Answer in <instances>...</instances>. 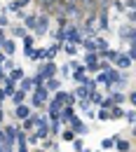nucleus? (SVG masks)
<instances>
[{
	"label": "nucleus",
	"mask_w": 136,
	"mask_h": 152,
	"mask_svg": "<svg viewBox=\"0 0 136 152\" xmlns=\"http://www.w3.org/2000/svg\"><path fill=\"white\" fill-rule=\"evenodd\" d=\"M52 98H49V91H47V87L42 84V87H35V91L31 94V103L35 105V108H42L45 103H49Z\"/></svg>",
	"instance_id": "obj_1"
},
{
	"label": "nucleus",
	"mask_w": 136,
	"mask_h": 152,
	"mask_svg": "<svg viewBox=\"0 0 136 152\" xmlns=\"http://www.w3.org/2000/svg\"><path fill=\"white\" fill-rule=\"evenodd\" d=\"M66 42L68 45H82V28L68 23V28H66Z\"/></svg>",
	"instance_id": "obj_2"
},
{
	"label": "nucleus",
	"mask_w": 136,
	"mask_h": 152,
	"mask_svg": "<svg viewBox=\"0 0 136 152\" xmlns=\"http://www.w3.org/2000/svg\"><path fill=\"white\" fill-rule=\"evenodd\" d=\"M47 31H49V17H47V14H40V17H38V23H35V31H33V33H35V35H45Z\"/></svg>",
	"instance_id": "obj_3"
},
{
	"label": "nucleus",
	"mask_w": 136,
	"mask_h": 152,
	"mask_svg": "<svg viewBox=\"0 0 136 152\" xmlns=\"http://www.w3.org/2000/svg\"><path fill=\"white\" fill-rule=\"evenodd\" d=\"M85 66H87V70L99 73V52H87V56H85Z\"/></svg>",
	"instance_id": "obj_4"
},
{
	"label": "nucleus",
	"mask_w": 136,
	"mask_h": 152,
	"mask_svg": "<svg viewBox=\"0 0 136 152\" xmlns=\"http://www.w3.org/2000/svg\"><path fill=\"white\" fill-rule=\"evenodd\" d=\"M35 136H38V138H47V136H49L47 117H40V119H38V124H35Z\"/></svg>",
	"instance_id": "obj_5"
},
{
	"label": "nucleus",
	"mask_w": 136,
	"mask_h": 152,
	"mask_svg": "<svg viewBox=\"0 0 136 152\" xmlns=\"http://www.w3.org/2000/svg\"><path fill=\"white\" fill-rule=\"evenodd\" d=\"M38 73L45 77V80H47V77H54V75H57V66H54V61H45V63L40 66Z\"/></svg>",
	"instance_id": "obj_6"
},
{
	"label": "nucleus",
	"mask_w": 136,
	"mask_h": 152,
	"mask_svg": "<svg viewBox=\"0 0 136 152\" xmlns=\"http://www.w3.org/2000/svg\"><path fill=\"white\" fill-rule=\"evenodd\" d=\"M106 75H108V84H110V87H113V84H124V77H122L120 70L108 68V70H106Z\"/></svg>",
	"instance_id": "obj_7"
},
{
	"label": "nucleus",
	"mask_w": 136,
	"mask_h": 152,
	"mask_svg": "<svg viewBox=\"0 0 136 152\" xmlns=\"http://www.w3.org/2000/svg\"><path fill=\"white\" fill-rule=\"evenodd\" d=\"M47 119H52V122H61V105H57L54 101H49V113H47Z\"/></svg>",
	"instance_id": "obj_8"
},
{
	"label": "nucleus",
	"mask_w": 136,
	"mask_h": 152,
	"mask_svg": "<svg viewBox=\"0 0 136 152\" xmlns=\"http://www.w3.org/2000/svg\"><path fill=\"white\" fill-rule=\"evenodd\" d=\"M120 70H124V68H129L132 66V58H129V54H117V58L113 61Z\"/></svg>",
	"instance_id": "obj_9"
},
{
	"label": "nucleus",
	"mask_w": 136,
	"mask_h": 152,
	"mask_svg": "<svg viewBox=\"0 0 136 152\" xmlns=\"http://www.w3.org/2000/svg\"><path fill=\"white\" fill-rule=\"evenodd\" d=\"M71 129H73L75 133H87V126H85V122L80 119L78 115H75V117L71 119Z\"/></svg>",
	"instance_id": "obj_10"
},
{
	"label": "nucleus",
	"mask_w": 136,
	"mask_h": 152,
	"mask_svg": "<svg viewBox=\"0 0 136 152\" xmlns=\"http://www.w3.org/2000/svg\"><path fill=\"white\" fill-rule=\"evenodd\" d=\"M89 91H92V89H89L87 84H78L73 94H75V98H78V101H85V98H89Z\"/></svg>",
	"instance_id": "obj_11"
},
{
	"label": "nucleus",
	"mask_w": 136,
	"mask_h": 152,
	"mask_svg": "<svg viewBox=\"0 0 136 152\" xmlns=\"http://www.w3.org/2000/svg\"><path fill=\"white\" fill-rule=\"evenodd\" d=\"M33 45H35V35H26V38H24V54L28 58L33 54Z\"/></svg>",
	"instance_id": "obj_12"
},
{
	"label": "nucleus",
	"mask_w": 136,
	"mask_h": 152,
	"mask_svg": "<svg viewBox=\"0 0 136 152\" xmlns=\"http://www.w3.org/2000/svg\"><path fill=\"white\" fill-rule=\"evenodd\" d=\"M0 49H2L7 56H12V54H14V49H17V45H14V40H7V38H5L2 42H0Z\"/></svg>",
	"instance_id": "obj_13"
},
{
	"label": "nucleus",
	"mask_w": 136,
	"mask_h": 152,
	"mask_svg": "<svg viewBox=\"0 0 136 152\" xmlns=\"http://www.w3.org/2000/svg\"><path fill=\"white\" fill-rule=\"evenodd\" d=\"M28 115H31V108H28L26 103L17 105V110H14V117H17V119H28Z\"/></svg>",
	"instance_id": "obj_14"
},
{
	"label": "nucleus",
	"mask_w": 136,
	"mask_h": 152,
	"mask_svg": "<svg viewBox=\"0 0 136 152\" xmlns=\"http://www.w3.org/2000/svg\"><path fill=\"white\" fill-rule=\"evenodd\" d=\"M31 61H35V63H42V61H47V49H42V47H38V49H33V54H31Z\"/></svg>",
	"instance_id": "obj_15"
},
{
	"label": "nucleus",
	"mask_w": 136,
	"mask_h": 152,
	"mask_svg": "<svg viewBox=\"0 0 136 152\" xmlns=\"http://www.w3.org/2000/svg\"><path fill=\"white\" fill-rule=\"evenodd\" d=\"M73 117H75L73 105H63V108H61V119H63V122H68V124H71V119H73Z\"/></svg>",
	"instance_id": "obj_16"
},
{
	"label": "nucleus",
	"mask_w": 136,
	"mask_h": 152,
	"mask_svg": "<svg viewBox=\"0 0 136 152\" xmlns=\"http://www.w3.org/2000/svg\"><path fill=\"white\" fill-rule=\"evenodd\" d=\"M52 101H54V103H57V105H61V108H63V105H68V94H66V91H61V89H59V91H57V96H54V98H52Z\"/></svg>",
	"instance_id": "obj_17"
},
{
	"label": "nucleus",
	"mask_w": 136,
	"mask_h": 152,
	"mask_svg": "<svg viewBox=\"0 0 136 152\" xmlns=\"http://www.w3.org/2000/svg\"><path fill=\"white\" fill-rule=\"evenodd\" d=\"M7 80H12L14 84L21 82V80H24V70H21V68H12V70H10V75H7Z\"/></svg>",
	"instance_id": "obj_18"
},
{
	"label": "nucleus",
	"mask_w": 136,
	"mask_h": 152,
	"mask_svg": "<svg viewBox=\"0 0 136 152\" xmlns=\"http://www.w3.org/2000/svg\"><path fill=\"white\" fill-rule=\"evenodd\" d=\"M45 87H47V91H59L61 82H59L57 77H47V80H45Z\"/></svg>",
	"instance_id": "obj_19"
},
{
	"label": "nucleus",
	"mask_w": 136,
	"mask_h": 152,
	"mask_svg": "<svg viewBox=\"0 0 136 152\" xmlns=\"http://www.w3.org/2000/svg\"><path fill=\"white\" fill-rule=\"evenodd\" d=\"M108 26H110V23H108V10L103 7V10H101V14H99V28H103V31H106Z\"/></svg>",
	"instance_id": "obj_20"
},
{
	"label": "nucleus",
	"mask_w": 136,
	"mask_h": 152,
	"mask_svg": "<svg viewBox=\"0 0 136 152\" xmlns=\"http://www.w3.org/2000/svg\"><path fill=\"white\" fill-rule=\"evenodd\" d=\"M82 45H85L87 52H96V40L92 38V35H89V38H82Z\"/></svg>",
	"instance_id": "obj_21"
},
{
	"label": "nucleus",
	"mask_w": 136,
	"mask_h": 152,
	"mask_svg": "<svg viewBox=\"0 0 136 152\" xmlns=\"http://www.w3.org/2000/svg\"><path fill=\"white\" fill-rule=\"evenodd\" d=\"M94 40H96V52H99V54H103V52L108 49V40H106V38H94Z\"/></svg>",
	"instance_id": "obj_22"
},
{
	"label": "nucleus",
	"mask_w": 136,
	"mask_h": 152,
	"mask_svg": "<svg viewBox=\"0 0 136 152\" xmlns=\"http://www.w3.org/2000/svg\"><path fill=\"white\" fill-rule=\"evenodd\" d=\"M110 98H113V105H122V103L127 101V96L122 94V91H113V96H110Z\"/></svg>",
	"instance_id": "obj_23"
},
{
	"label": "nucleus",
	"mask_w": 136,
	"mask_h": 152,
	"mask_svg": "<svg viewBox=\"0 0 136 152\" xmlns=\"http://www.w3.org/2000/svg\"><path fill=\"white\" fill-rule=\"evenodd\" d=\"M2 91H5V96H10V98H12V96H14V91H17L14 82H12V80H7V82H5V89H2Z\"/></svg>",
	"instance_id": "obj_24"
},
{
	"label": "nucleus",
	"mask_w": 136,
	"mask_h": 152,
	"mask_svg": "<svg viewBox=\"0 0 136 152\" xmlns=\"http://www.w3.org/2000/svg\"><path fill=\"white\" fill-rule=\"evenodd\" d=\"M101 101H103V98H101V94H99L96 89H92V91H89V103H94V105H101Z\"/></svg>",
	"instance_id": "obj_25"
},
{
	"label": "nucleus",
	"mask_w": 136,
	"mask_h": 152,
	"mask_svg": "<svg viewBox=\"0 0 136 152\" xmlns=\"http://www.w3.org/2000/svg\"><path fill=\"white\" fill-rule=\"evenodd\" d=\"M19 89H21V91H31V89H33V80L24 77V80L19 82Z\"/></svg>",
	"instance_id": "obj_26"
},
{
	"label": "nucleus",
	"mask_w": 136,
	"mask_h": 152,
	"mask_svg": "<svg viewBox=\"0 0 136 152\" xmlns=\"http://www.w3.org/2000/svg\"><path fill=\"white\" fill-rule=\"evenodd\" d=\"M24 98H26V91H21V89H17V91H14V96H12L14 105H21V103H24Z\"/></svg>",
	"instance_id": "obj_27"
},
{
	"label": "nucleus",
	"mask_w": 136,
	"mask_h": 152,
	"mask_svg": "<svg viewBox=\"0 0 136 152\" xmlns=\"http://www.w3.org/2000/svg\"><path fill=\"white\" fill-rule=\"evenodd\" d=\"M120 117H124V110L120 105H113L110 108V119H120Z\"/></svg>",
	"instance_id": "obj_28"
},
{
	"label": "nucleus",
	"mask_w": 136,
	"mask_h": 152,
	"mask_svg": "<svg viewBox=\"0 0 136 152\" xmlns=\"http://www.w3.org/2000/svg\"><path fill=\"white\" fill-rule=\"evenodd\" d=\"M115 140H117V136H113V138H103V140H101V148H103V150H110V148L115 145Z\"/></svg>",
	"instance_id": "obj_29"
},
{
	"label": "nucleus",
	"mask_w": 136,
	"mask_h": 152,
	"mask_svg": "<svg viewBox=\"0 0 136 152\" xmlns=\"http://www.w3.org/2000/svg\"><path fill=\"white\" fill-rule=\"evenodd\" d=\"M61 138L68 140V143H73V140H75V131H73V129H66V131H61Z\"/></svg>",
	"instance_id": "obj_30"
},
{
	"label": "nucleus",
	"mask_w": 136,
	"mask_h": 152,
	"mask_svg": "<svg viewBox=\"0 0 136 152\" xmlns=\"http://www.w3.org/2000/svg\"><path fill=\"white\" fill-rule=\"evenodd\" d=\"M115 148L120 152H129V143H127V140H122V138H117V140H115Z\"/></svg>",
	"instance_id": "obj_31"
},
{
	"label": "nucleus",
	"mask_w": 136,
	"mask_h": 152,
	"mask_svg": "<svg viewBox=\"0 0 136 152\" xmlns=\"http://www.w3.org/2000/svg\"><path fill=\"white\" fill-rule=\"evenodd\" d=\"M26 23H24V26H26V28H31V31H35V23H38V17H26Z\"/></svg>",
	"instance_id": "obj_32"
},
{
	"label": "nucleus",
	"mask_w": 136,
	"mask_h": 152,
	"mask_svg": "<svg viewBox=\"0 0 136 152\" xmlns=\"http://www.w3.org/2000/svg\"><path fill=\"white\" fill-rule=\"evenodd\" d=\"M26 31H28V28H26V26H14V35H17V38H26V35H28V33H26Z\"/></svg>",
	"instance_id": "obj_33"
},
{
	"label": "nucleus",
	"mask_w": 136,
	"mask_h": 152,
	"mask_svg": "<svg viewBox=\"0 0 136 152\" xmlns=\"http://www.w3.org/2000/svg\"><path fill=\"white\" fill-rule=\"evenodd\" d=\"M73 150H75V152L85 150V140H82V138H75V140H73Z\"/></svg>",
	"instance_id": "obj_34"
},
{
	"label": "nucleus",
	"mask_w": 136,
	"mask_h": 152,
	"mask_svg": "<svg viewBox=\"0 0 136 152\" xmlns=\"http://www.w3.org/2000/svg\"><path fill=\"white\" fill-rule=\"evenodd\" d=\"M124 119H127L129 124H136V110H127V113H124Z\"/></svg>",
	"instance_id": "obj_35"
},
{
	"label": "nucleus",
	"mask_w": 136,
	"mask_h": 152,
	"mask_svg": "<svg viewBox=\"0 0 136 152\" xmlns=\"http://www.w3.org/2000/svg\"><path fill=\"white\" fill-rule=\"evenodd\" d=\"M117 54H120V52H115V49H106V52H103V56L108 58V61H115Z\"/></svg>",
	"instance_id": "obj_36"
},
{
	"label": "nucleus",
	"mask_w": 136,
	"mask_h": 152,
	"mask_svg": "<svg viewBox=\"0 0 136 152\" xmlns=\"http://www.w3.org/2000/svg\"><path fill=\"white\" fill-rule=\"evenodd\" d=\"M96 117L101 119V122H106V119H110V110H103V108H101V110L96 113Z\"/></svg>",
	"instance_id": "obj_37"
},
{
	"label": "nucleus",
	"mask_w": 136,
	"mask_h": 152,
	"mask_svg": "<svg viewBox=\"0 0 136 152\" xmlns=\"http://www.w3.org/2000/svg\"><path fill=\"white\" fill-rule=\"evenodd\" d=\"M24 129H26V131H31V129H35V119H33V117H28V119H24Z\"/></svg>",
	"instance_id": "obj_38"
},
{
	"label": "nucleus",
	"mask_w": 136,
	"mask_h": 152,
	"mask_svg": "<svg viewBox=\"0 0 136 152\" xmlns=\"http://www.w3.org/2000/svg\"><path fill=\"white\" fill-rule=\"evenodd\" d=\"M42 84H45V77L40 75V73H35L33 75V87H42Z\"/></svg>",
	"instance_id": "obj_39"
},
{
	"label": "nucleus",
	"mask_w": 136,
	"mask_h": 152,
	"mask_svg": "<svg viewBox=\"0 0 136 152\" xmlns=\"http://www.w3.org/2000/svg\"><path fill=\"white\" fill-rule=\"evenodd\" d=\"M57 133H61V126H59V122H52L49 124V136H57Z\"/></svg>",
	"instance_id": "obj_40"
},
{
	"label": "nucleus",
	"mask_w": 136,
	"mask_h": 152,
	"mask_svg": "<svg viewBox=\"0 0 136 152\" xmlns=\"http://www.w3.org/2000/svg\"><path fill=\"white\" fill-rule=\"evenodd\" d=\"M75 52H78V45H68L66 42V54L68 56H75Z\"/></svg>",
	"instance_id": "obj_41"
},
{
	"label": "nucleus",
	"mask_w": 136,
	"mask_h": 152,
	"mask_svg": "<svg viewBox=\"0 0 136 152\" xmlns=\"http://www.w3.org/2000/svg\"><path fill=\"white\" fill-rule=\"evenodd\" d=\"M129 33H132V26H129V23L120 28V35H122V38H129Z\"/></svg>",
	"instance_id": "obj_42"
},
{
	"label": "nucleus",
	"mask_w": 136,
	"mask_h": 152,
	"mask_svg": "<svg viewBox=\"0 0 136 152\" xmlns=\"http://www.w3.org/2000/svg\"><path fill=\"white\" fill-rule=\"evenodd\" d=\"M101 108H103V110H110V108H113V98H103V101H101Z\"/></svg>",
	"instance_id": "obj_43"
},
{
	"label": "nucleus",
	"mask_w": 136,
	"mask_h": 152,
	"mask_svg": "<svg viewBox=\"0 0 136 152\" xmlns=\"http://www.w3.org/2000/svg\"><path fill=\"white\" fill-rule=\"evenodd\" d=\"M57 23H59V28H68V17H63V14H61Z\"/></svg>",
	"instance_id": "obj_44"
},
{
	"label": "nucleus",
	"mask_w": 136,
	"mask_h": 152,
	"mask_svg": "<svg viewBox=\"0 0 136 152\" xmlns=\"http://www.w3.org/2000/svg\"><path fill=\"white\" fill-rule=\"evenodd\" d=\"M96 84H108V75H106V73H99V77H96Z\"/></svg>",
	"instance_id": "obj_45"
},
{
	"label": "nucleus",
	"mask_w": 136,
	"mask_h": 152,
	"mask_svg": "<svg viewBox=\"0 0 136 152\" xmlns=\"http://www.w3.org/2000/svg\"><path fill=\"white\" fill-rule=\"evenodd\" d=\"M71 70H73V68H71V63H68V66H63V68H61V75H63V77H71V75H73Z\"/></svg>",
	"instance_id": "obj_46"
},
{
	"label": "nucleus",
	"mask_w": 136,
	"mask_h": 152,
	"mask_svg": "<svg viewBox=\"0 0 136 152\" xmlns=\"http://www.w3.org/2000/svg\"><path fill=\"white\" fill-rule=\"evenodd\" d=\"M127 42H129V45H134V47H136V28H132V33H129V38H127Z\"/></svg>",
	"instance_id": "obj_47"
},
{
	"label": "nucleus",
	"mask_w": 136,
	"mask_h": 152,
	"mask_svg": "<svg viewBox=\"0 0 136 152\" xmlns=\"http://www.w3.org/2000/svg\"><path fill=\"white\" fill-rule=\"evenodd\" d=\"M127 19H129V23H134L136 21V10H127Z\"/></svg>",
	"instance_id": "obj_48"
},
{
	"label": "nucleus",
	"mask_w": 136,
	"mask_h": 152,
	"mask_svg": "<svg viewBox=\"0 0 136 152\" xmlns=\"http://www.w3.org/2000/svg\"><path fill=\"white\" fill-rule=\"evenodd\" d=\"M124 7L127 10H136V0H124Z\"/></svg>",
	"instance_id": "obj_49"
},
{
	"label": "nucleus",
	"mask_w": 136,
	"mask_h": 152,
	"mask_svg": "<svg viewBox=\"0 0 136 152\" xmlns=\"http://www.w3.org/2000/svg\"><path fill=\"white\" fill-rule=\"evenodd\" d=\"M2 68H7V70H12V68H14V66H12V58H5V61H2Z\"/></svg>",
	"instance_id": "obj_50"
},
{
	"label": "nucleus",
	"mask_w": 136,
	"mask_h": 152,
	"mask_svg": "<svg viewBox=\"0 0 136 152\" xmlns=\"http://www.w3.org/2000/svg\"><path fill=\"white\" fill-rule=\"evenodd\" d=\"M17 152H28V145L26 143H17Z\"/></svg>",
	"instance_id": "obj_51"
},
{
	"label": "nucleus",
	"mask_w": 136,
	"mask_h": 152,
	"mask_svg": "<svg viewBox=\"0 0 136 152\" xmlns=\"http://www.w3.org/2000/svg\"><path fill=\"white\" fill-rule=\"evenodd\" d=\"M5 26H10V21H7L5 14H0V28H5Z\"/></svg>",
	"instance_id": "obj_52"
},
{
	"label": "nucleus",
	"mask_w": 136,
	"mask_h": 152,
	"mask_svg": "<svg viewBox=\"0 0 136 152\" xmlns=\"http://www.w3.org/2000/svg\"><path fill=\"white\" fill-rule=\"evenodd\" d=\"M127 54H129V58H132V61H134V58H136V47H134V45L129 47V52H127Z\"/></svg>",
	"instance_id": "obj_53"
},
{
	"label": "nucleus",
	"mask_w": 136,
	"mask_h": 152,
	"mask_svg": "<svg viewBox=\"0 0 136 152\" xmlns=\"http://www.w3.org/2000/svg\"><path fill=\"white\" fill-rule=\"evenodd\" d=\"M127 98H129V103H132V105H136V91H132Z\"/></svg>",
	"instance_id": "obj_54"
},
{
	"label": "nucleus",
	"mask_w": 136,
	"mask_h": 152,
	"mask_svg": "<svg viewBox=\"0 0 136 152\" xmlns=\"http://www.w3.org/2000/svg\"><path fill=\"white\" fill-rule=\"evenodd\" d=\"M5 58H7V54H5L2 49H0V66H2V61H5Z\"/></svg>",
	"instance_id": "obj_55"
},
{
	"label": "nucleus",
	"mask_w": 136,
	"mask_h": 152,
	"mask_svg": "<svg viewBox=\"0 0 136 152\" xmlns=\"http://www.w3.org/2000/svg\"><path fill=\"white\" fill-rule=\"evenodd\" d=\"M2 40H5V31L0 28V42H2Z\"/></svg>",
	"instance_id": "obj_56"
},
{
	"label": "nucleus",
	"mask_w": 136,
	"mask_h": 152,
	"mask_svg": "<svg viewBox=\"0 0 136 152\" xmlns=\"http://www.w3.org/2000/svg\"><path fill=\"white\" fill-rule=\"evenodd\" d=\"M0 152H5V145H2V143H0Z\"/></svg>",
	"instance_id": "obj_57"
},
{
	"label": "nucleus",
	"mask_w": 136,
	"mask_h": 152,
	"mask_svg": "<svg viewBox=\"0 0 136 152\" xmlns=\"http://www.w3.org/2000/svg\"><path fill=\"white\" fill-rule=\"evenodd\" d=\"M33 152H45V150H33Z\"/></svg>",
	"instance_id": "obj_58"
}]
</instances>
